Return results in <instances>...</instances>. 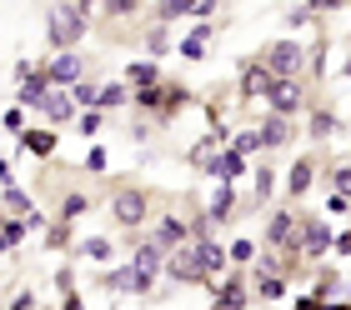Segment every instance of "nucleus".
<instances>
[{"label": "nucleus", "mask_w": 351, "mask_h": 310, "mask_svg": "<svg viewBox=\"0 0 351 310\" xmlns=\"http://www.w3.org/2000/svg\"><path fill=\"white\" fill-rule=\"evenodd\" d=\"M90 15H95L90 0H56V10L45 15V45H51V55L81 51V40L90 30Z\"/></svg>", "instance_id": "obj_1"}, {"label": "nucleus", "mask_w": 351, "mask_h": 310, "mask_svg": "<svg viewBox=\"0 0 351 310\" xmlns=\"http://www.w3.org/2000/svg\"><path fill=\"white\" fill-rule=\"evenodd\" d=\"M301 210H271V220H266V231H261V250L271 255H286V260H301Z\"/></svg>", "instance_id": "obj_2"}, {"label": "nucleus", "mask_w": 351, "mask_h": 310, "mask_svg": "<svg viewBox=\"0 0 351 310\" xmlns=\"http://www.w3.org/2000/svg\"><path fill=\"white\" fill-rule=\"evenodd\" d=\"M261 60L276 80H301L306 75V40H271Z\"/></svg>", "instance_id": "obj_3"}, {"label": "nucleus", "mask_w": 351, "mask_h": 310, "mask_svg": "<svg viewBox=\"0 0 351 310\" xmlns=\"http://www.w3.org/2000/svg\"><path fill=\"white\" fill-rule=\"evenodd\" d=\"M40 75H45V86L51 90H75L86 80V55L81 51H66V55H51L40 65Z\"/></svg>", "instance_id": "obj_4"}, {"label": "nucleus", "mask_w": 351, "mask_h": 310, "mask_svg": "<svg viewBox=\"0 0 351 310\" xmlns=\"http://www.w3.org/2000/svg\"><path fill=\"white\" fill-rule=\"evenodd\" d=\"M331 246H337V231H331L326 216H301V260H326Z\"/></svg>", "instance_id": "obj_5"}, {"label": "nucleus", "mask_w": 351, "mask_h": 310, "mask_svg": "<svg viewBox=\"0 0 351 310\" xmlns=\"http://www.w3.org/2000/svg\"><path fill=\"white\" fill-rule=\"evenodd\" d=\"M110 216H116L121 231H141V225L151 220V201H146V190H116V195H110Z\"/></svg>", "instance_id": "obj_6"}, {"label": "nucleus", "mask_w": 351, "mask_h": 310, "mask_svg": "<svg viewBox=\"0 0 351 310\" xmlns=\"http://www.w3.org/2000/svg\"><path fill=\"white\" fill-rule=\"evenodd\" d=\"M151 281H156L151 270H141V266H131V260H125V266L106 270L95 285H101V290H110V296H146V290H151Z\"/></svg>", "instance_id": "obj_7"}, {"label": "nucleus", "mask_w": 351, "mask_h": 310, "mask_svg": "<svg viewBox=\"0 0 351 310\" xmlns=\"http://www.w3.org/2000/svg\"><path fill=\"white\" fill-rule=\"evenodd\" d=\"M301 105H306V86H301V80H276L271 95H266V110H271V116H281V120H296Z\"/></svg>", "instance_id": "obj_8"}, {"label": "nucleus", "mask_w": 351, "mask_h": 310, "mask_svg": "<svg viewBox=\"0 0 351 310\" xmlns=\"http://www.w3.org/2000/svg\"><path fill=\"white\" fill-rule=\"evenodd\" d=\"M151 240H156V246H161L166 255H176L181 246H191V240H196V225H191V220H181V216L171 210V216H161V220H156Z\"/></svg>", "instance_id": "obj_9"}, {"label": "nucleus", "mask_w": 351, "mask_h": 310, "mask_svg": "<svg viewBox=\"0 0 351 310\" xmlns=\"http://www.w3.org/2000/svg\"><path fill=\"white\" fill-rule=\"evenodd\" d=\"M166 281H176V285H206L211 290V281H206V270H201V260H196V250L191 246H181L176 255H166Z\"/></svg>", "instance_id": "obj_10"}, {"label": "nucleus", "mask_w": 351, "mask_h": 310, "mask_svg": "<svg viewBox=\"0 0 351 310\" xmlns=\"http://www.w3.org/2000/svg\"><path fill=\"white\" fill-rule=\"evenodd\" d=\"M251 305V285H246V275H221V281L211 285V310H246Z\"/></svg>", "instance_id": "obj_11"}, {"label": "nucleus", "mask_w": 351, "mask_h": 310, "mask_svg": "<svg viewBox=\"0 0 351 310\" xmlns=\"http://www.w3.org/2000/svg\"><path fill=\"white\" fill-rule=\"evenodd\" d=\"M191 250H196V260H201V270H206V281H221V275H226V266H231V260H226V246H221V240H211V235H196V240H191Z\"/></svg>", "instance_id": "obj_12"}, {"label": "nucleus", "mask_w": 351, "mask_h": 310, "mask_svg": "<svg viewBox=\"0 0 351 310\" xmlns=\"http://www.w3.org/2000/svg\"><path fill=\"white\" fill-rule=\"evenodd\" d=\"M236 185H226V181H216V190L206 195V225H226L231 216H236Z\"/></svg>", "instance_id": "obj_13"}, {"label": "nucleus", "mask_w": 351, "mask_h": 310, "mask_svg": "<svg viewBox=\"0 0 351 310\" xmlns=\"http://www.w3.org/2000/svg\"><path fill=\"white\" fill-rule=\"evenodd\" d=\"M256 140H261V151H281V145L296 140V120H281V116L266 110V120L256 125Z\"/></svg>", "instance_id": "obj_14"}, {"label": "nucleus", "mask_w": 351, "mask_h": 310, "mask_svg": "<svg viewBox=\"0 0 351 310\" xmlns=\"http://www.w3.org/2000/svg\"><path fill=\"white\" fill-rule=\"evenodd\" d=\"M271 86H276V75L266 70V60H241V95H256V101H266Z\"/></svg>", "instance_id": "obj_15"}, {"label": "nucleus", "mask_w": 351, "mask_h": 310, "mask_svg": "<svg viewBox=\"0 0 351 310\" xmlns=\"http://www.w3.org/2000/svg\"><path fill=\"white\" fill-rule=\"evenodd\" d=\"M125 246H131V266L151 270V275H161V270H166V250L156 246L151 235H136V240H125Z\"/></svg>", "instance_id": "obj_16"}, {"label": "nucleus", "mask_w": 351, "mask_h": 310, "mask_svg": "<svg viewBox=\"0 0 351 310\" xmlns=\"http://www.w3.org/2000/svg\"><path fill=\"white\" fill-rule=\"evenodd\" d=\"M311 185H316V160H311V155H296L291 166H286V195H291V201H301Z\"/></svg>", "instance_id": "obj_17"}, {"label": "nucleus", "mask_w": 351, "mask_h": 310, "mask_svg": "<svg viewBox=\"0 0 351 310\" xmlns=\"http://www.w3.org/2000/svg\"><path fill=\"white\" fill-rule=\"evenodd\" d=\"M40 116L51 120V130H60V125H71L75 116H81V110H75V101H71V90H51L40 101Z\"/></svg>", "instance_id": "obj_18"}, {"label": "nucleus", "mask_w": 351, "mask_h": 310, "mask_svg": "<svg viewBox=\"0 0 351 310\" xmlns=\"http://www.w3.org/2000/svg\"><path fill=\"white\" fill-rule=\"evenodd\" d=\"M121 80H125V90H156V86H161V65L141 55V60L125 65V75H121Z\"/></svg>", "instance_id": "obj_19"}, {"label": "nucleus", "mask_w": 351, "mask_h": 310, "mask_svg": "<svg viewBox=\"0 0 351 310\" xmlns=\"http://www.w3.org/2000/svg\"><path fill=\"white\" fill-rule=\"evenodd\" d=\"M21 151L36 155V160H51V155L60 151V130H51V125H45V130H25V135H21Z\"/></svg>", "instance_id": "obj_20"}, {"label": "nucleus", "mask_w": 351, "mask_h": 310, "mask_svg": "<svg viewBox=\"0 0 351 310\" xmlns=\"http://www.w3.org/2000/svg\"><path fill=\"white\" fill-rule=\"evenodd\" d=\"M241 175H251V160H246V155H236L231 145H226V151L216 155V166H211V181H226V185H236Z\"/></svg>", "instance_id": "obj_21"}, {"label": "nucleus", "mask_w": 351, "mask_h": 310, "mask_svg": "<svg viewBox=\"0 0 351 310\" xmlns=\"http://www.w3.org/2000/svg\"><path fill=\"white\" fill-rule=\"evenodd\" d=\"M191 105V90L186 86H176V80H161V110H156V120H176V116H181V110Z\"/></svg>", "instance_id": "obj_22"}, {"label": "nucleus", "mask_w": 351, "mask_h": 310, "mask_svg": "<svg viewBox=\"0 0 351 310\" xmlns=\"http://www.w3.org/2000/svg\"><path fill=\"white\" fill-rule=\"evenodd\" d=\"M0 210H5L10 220H30V216H36V201H30L25 185H5V190H0Z\"/></svg>", "instance_id": "obj_23"}, {"label": "nucleus", "mask_w": 351, "mask_h": 310, "mask_svg": "<svg viewBox=\"0 0 351 310\" xmlns=\"http://www.w3.org/2000/svg\"><path fill=\"white\" fill-rule=\"evenodd\" d=\"M176 55H181V60H206V55H211V25H196L191 36H181V40H176Z\"/></svg>", "instance_id": "obj_24"}, {"label": "nucleus", "mask_w": 351, "mask_h": 310, "mask_svg": "<svg viewBox=\"0 0 351 310\" xmlns=\"http://www.w3.org/2000/svg\"><path fill=\"white\" fill-rule=\"evenodd\" d=\"M306 296H311L316 305H326V300H341V296H346V275H341V270H322V275H316V285L306 290Z\"/></svg>", "instance_id": "obj_25"}, {"label": "nucleus", "mask_w": 351, "mask_h": 310, "mask_svg": "<svg viewBox=\"0 0 351 310\" xmlns=\"http://www.w3.org/2000/svg\"><path fill=\"white\" fill-rule=\"evenodd\" d=\"M251 290H256L261 300H281V296H286V275H281V270H261V266H256V270H251Z\"/></svg>", "instance_id": "obj_26"}, {"label": "nucleus", "mask_w": 351, "mask_h": 310, "mask_svg": "<svg viewBox=\"0 0 351 310\" xmlns=\"http://www.w3.org/2000/svg\"><path fill=\"white\" fill-rule=\"evenodd\" d=\"M75 255H81V260H90V266H106V260L116 255V240H106V235H81Z\"/></svg>", "instance_id": "obj_27"}, {"label": "nucleus", "mask_w": 351, "mask_h": 310, "mask_svg": "<svg viewBox=\"0 0 351 310\" xmlns=\"http://www.w3.org/2000/svg\"><path fill=\"white\" fill-rule=\"evenodd\" d=\"M216 155H221V145L211 140V135H201L196 145L186 151V160H191V170H201V175H211V166H216Z\"/></svg>", "instance_id": "obj_28"}, {"label": "nucleus", "mask_w": 351, "mask_h": 310, "mask_svg": "<svg viewBox=\"0 0 351 310\" xmlns=\"http://www.w3.org/2000/svg\"><path fill=\"white\" fill-rule=\"evenodd\" d=\"M337 125H341V120H337V110L316 105L311 116H306V135H311V140H331V135H337Z\"/></svg>", "instance_id": "obj_29"}, {"label": "nucleus", "mask_w": 351, "mask_h": 310, "mask_svg": "<svg viewBox=\"0 0 351 310\" xmlns=\"http://www.w3.org/2000/svg\"><path fill=\"white\" fill-rule=\"evenodd\" d=\"M90 205H95V201H90L86 190H66V195H60V210H56V220H66V225H75V220H81V216H86Z\"/></svg>", "instance_id": "obj_30"}, {"label": "nucleus", "mask_w": 351, "mask_h": 310, "mask_svg": "<svg viewBox=\"0 0 351 310\" xmlns=\"http://www.w3.org/2000/svg\"><path fill=\"white\" fill-rule=\"evenodd\" d=\"M141 45H146V60H161V55L176 51V40H171V30H166V25H151L146 36H141Z\"/></svg>", "instance_id": "obj_31"}, {"label": "nucleus", "mask_w": 351, "mask_h": 310, "mask_svg": "<svg viewBox=\"0 0 351 310\" xmlns=\"http://www.w3.org/2000/svg\"><path fill=\"white\" fill-rule=\"evenodd\" d=\"M45 95H51V86H45V75H30V80H21V90H15V105H36L40 110V101H45Z\"/></svg>", "instance_id": "obj_32"}, {"label": "nucleus", "mask_w": 351, "mask_h": 310, "mask_svg": "<svg viewBox=\"0 0 351 310\" xmlns=\"http://www.w3.org/2000/svg\"><path fill=\"white\" fill-rule=\"evenodd\" d=\"M256 255H261V246H256L251 235H236L231 246H226V260H231V266H256Z\"/></svg>", "instance_id": "obj_33"}, {"label": "nucleus", "mask_w": 351, "mask_h": 310, "mask_svg": "<svg viewBox=\"0 0 351 310\" xmlns=\"http://www.w3.org/2000/svg\"><path fill=\"white\" fill-rule=\"evenodd\" d=\"M326 195H341V201H351V160H337V166L326 170Z\"/></svg>", "instance_id": "obj_34"}, {"label": "nucleus", "mask_w": 351, "mask_h": 310, "mask_svg": "<svg viewBox=\"0 0 351 310\" xmlns=\"http://www.w3.org/2000/svg\"><path fill=\"white\" fill-rule=\"evenodd\" d=\"M125 101H131L125 80H106V86H101V101H95V110L106 116V110H116V105H125Z\"/></svg>", "instance_id": "obj_35"}, {"label": "nucleus", "mask_w": 351, "mask_h": 310, "mask_svg": "<svg viewBox=\"0 0 351 310\" xmlns=\"http://www.w3.org/2000/svg\"><path fill=\"white\" fill-rule=\"evenodd\" d=\"M40 246H45V250H71V246H75L71 225H66V220H51V225H45V240H40Z\"/></svg>", "instance_id": "obj_36"}, {"label": "nucleus", "mask_w": 351, "mask_h": 310, "mask_svg": "<svg viewBox=\"0 0 351 310\" xmlns=\"http://www.w3.org/2000/svg\"><path fill=\"white\" fill-rule=\"evenodd\" d=\"M75 110H95V101H101V80H81V86L71 90Z\"/></svg>", "instance_id": "obj_37"}, {"label": "nucleus", "mask_w": 351, "mask_h": 310, "mask_svg": "<svg viewBox=\"0 0 351 310\" xmlns=\"http://www.w3.org/2000/svg\"><path fill=\"white\" fill-rule=\"evenodd\" d=\"M0 235H5V246L15 250V246H21V240L30 235V225H25V220H10V216H0Z\"/></svg>", "instance_id": "obj_38"}, {"label": "nucleus", "mask_w": 351, "mask_h": 310, "mask_svg": "<svg viewBox=\"0 0 351 310\" xmlns=\"http://www.w3.org/2000/svg\"><path fill=\"white\" fill-rule=\"evenodd\" d=\"M75 130H81V135H101V130H106V116H101V110H81V116H75Z\"/></svg>", "instance_id": "obj_39"}, {"label": "nucleus", "mask_w": 351, "mask_h": 310, "mask_svg": "<svg viewBox=\"0 0 351 310\" xmlns=\"http://www.w3.org/2000/svg\"><path fill=\"white\" fill-rule=\"evenodd\" d=\"M106 166H110L106 145H90V151H86V160H81V170H90V175H106Z\"/></svg>", "instance_id": "obj_40"}, {"label": "nucleus", "mask_w": 351, "mask_h": 310, "mask_svg": "<svg viewBox=\"0 0 351 310\" xmlns=\"http://www.w3.org/2000/svg\"><path fill=\"white\" fill-rule=\"evenodd\" d=\"M271 185H276L271 166H256V205H261V201H271Z\"/></svg>", "instance_id": "obj_41"}, {"label": "nucleus", "mask_w": 351, "mask_h": 310, "mask_svg": "<svg viewBox=\"0 0 351 310\" xmlns=\"http://www.w3.org/2000/svg\"><path fill=\"white\" fill-rule=\"evenodd\" d=\"M5 130H10L15 140H21L25 130H30V125H25V110H21V105H10V110H5Z\"/></svg>", "instance_id": "obj_42"}, {"label": "nucleus", "mask_w": 351, "mask_h": 310, "mask_svg": "<svg viewBox=\"0 0 351 310\" xmlns=\"http://www.w3.org/2000/svg\"><path fill=\"white\" fill-rule=\"evenodd\" d=\"M141 10V0H106L101 15H136Z\"/></svg>", "instance_id": "obj_43"}, {"label": "nucleus", "mask_w": 351, "mask_h": 310, "mask_svg": "<svg viewBox=\"0 0 351 310\" xmlns=\"http://www.w3.org/2000/svg\"><path fill=\"white\" fill-rule=\"evenodd\" d=\"M56 290H60V300L75 296V275H71V270H56Z\"/></svg>", "instance_id": "obj_44"}, {"label": "nucleus", "mask_w": 351, "mask_h": 310, "mask_svg": "<svg viewBox=\"0 0 351 310\" xmlns=\"http://www.w3.org/2000/svg\"><path fill=\"white\" fill-rule=\"evenodd\" d=\"M337 260H351V231H337V246H331Z\"/></svg>", "instance_id": "obj_45"}, {"label": "nucleus", "mask_w": 351, "mask_h": 310, "mask_svg": "<svg viewBox=\"0 0 351 310\" xmlns=\"http://www.w3.org/2000/svg\"><path fill=\"white\" fill-rule=\"evenodd\" d=\"M191 15H196V21L206 25V21H211V15H216V5H211V0H191Z\"/></svg>", "instance_id": "obj_46"}, {"label": "nucleus", "mask_w": 351, "mask_h": 310, "mask_svg": "<svg viewBox=\"0 0 351 310\" xmlns=\"http://www.w3.org/2000/svg\"><path fill=\"white\" fill-rule=\"evenodd\" d=\"M326 216H351V201H341V195H326Z\"/></svg>", "instance_id": "obj_47"}, {"label": "nucleus", "mask_w": 351, "mask_h": 310, "mask_svg": "<svg viewBox=\"0 0 351 310\" xmlns=\"http://www.w3.org/2000/svg\"><path fill=\"white\" fill-rule=\"evenodd\" d=\"M30 305H36V296H30V290H15V296H10V310H30Z\"/></svg>", "instance_id": "obj_48"}, {"label": "nucleus", "mask_w": 351, "mask_h": 310, "mask_svg": "<svg viewBox=\"0 0 351 310\" xmlns=\"http://www.w3.org/2000/svg\"><path fill=\"white\" fill-rule=\"evenodd\" d=\"M15 185V170H10V160H0V190Z\"/></svg>", "instance_id": "obj_49"}, {"label": "nucleus", "mask_w": 351, "mask_h": 310, "mask_svg": "<svg viewBox=\"0 0 351 310\" xmlns=\"http://www.w3.org/2000/svg\"><path fill=\"white\" fill-rule=\"evenodd\" d=\"M60 310H86V300H81V296H66V300H60Z\"/></svg>", "instance_id": "obj_50"}, {"label": "nucleus", "mask_w": 351, "mask_h": 310, "mask_svg": "<svg viewBox=\"0 0 351 310\" xmlns=\"http://www.w3.org/2000/svg\"><path fill=\"white\" fill-rule=\"evenodd\" d=\"M5 250H10V246H5V235H0V255H5Z\"/></svg>", "instance_id": "obj_51"}, {"label": "nucleus", "mask_w": 351, "mask_h": 310, "mask_svg": "<svg viewBox=\"0 0 351 310\" xmlns=\"http://www.w3.org/2000/svg\"><path fill=\"white\" fill-rule=\"evenodd\" d=\"M346 80H351V60H346Z\"/></svg>", "instance_id": "obj_52"}]
</instances>
